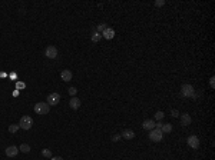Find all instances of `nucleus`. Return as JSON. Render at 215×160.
Returning a JSON list of instances; mask_svg holds the SVG:
<instances>
[{
  "label": "nucleus",
  "instance_id": "13",
  "mask_svg": "<svg viewBox=\"0 0 215 160\" xmlns=\"http://www.w3.org/2000/svg\"><path fill=\"white\" fill-rule=\"evenodd\" d=\"M102 37H105L106 40H112V39L115 37V30H113L112 27H108L106 30L102 33Z\"/></svg>",
  "mask_w": 215,
  "mask_h": 160
},
{
  "label": "nucleus",
  "instance_id": "20",
  "mask_svg": "<svg viewBox=\"0 0 215 160\" xmlns=\"http://www.w3.org/2000/svg\"><path fill=\"white\" fill-rule=\"evenodd\" d=\"M42 156H44V157H52V151H50V149H43Z\"/></svg>",
  "mask_w": 215,
  "mask_h": 160
},
{
  "label": "nucleus",
  "instance_id": "7",
  "mask_svg": "<svg viewBox=\"0 0 215 160\" xmlns=\"http://www.w3.org/2000/svg\"><path fill=\"white\" fill-rule=\"evenodd\" d=\"M44 56L47 59H56L57 57V49L54 46H47L46 50H44Z\"/></svg>",
  "mask_w": 215,
  "mask_h": 160
},
{
  "label": "nucleus",
  "instance_id": "24",
  "mask_svg": "<svg viewBox=\"0 0 215 160\" xmlns=\"http://www.w3.org/2000/svg\"><path fill=\"white\" fill-rule=\"evenodd\" d=\"M171 113H172V116H173V117H178V116H179V112H178L176 109H172Z\"/></svg>",
  "mask_w": 215,
  "mask_h": 160
},
{
  "label": "nucleus",
  "instance_id": "17",
  "mask_svg": "<svg viewBox=\"0 0 215 160\" xmlns=\"http://www.w3.org/2000/svg\"><path fill=\"white\" fill-rule=\"evenodd\" d=\"M106 29H108L106 23H100V24H97V26H96V32H97V33H100V34L105 32Z\"/></svg>",
  "mask_w": 215,
  "mask_h": 160
},
{
  "label": "nucleus",
  "instance_id": "18",
  "mask_svg": "<svg viewBox=\"0 0 215 160\" xmlns=\"http://www.w3.org/2000/svg\"><path fill=\"white\" fill-rule=\"evenodd\" d=\"M19 150L23 151V153H29V151H30V146H29L27 143H22L20 147H19Z\"/></svg>",
  "mask_w": 215,
  "mask_h": 160
},
{
  "label": "nucleus",
  "instance_id": "9",
  "mask_svg": "<svg viewBox=\"0 0 215 160\" xmlns=\"http://www.w3.org/2000/svg\"><path fill=\"white\" fill-rule=\"evenodd\" d=\"M80 105H82V103H80V99H77L76 96L72 97V99L69 100V107H70L72 110H77V109L80 107Z\"/></svg>",
  "mask_w": 215,
  "mask_h": 160
},
{
  "label": "nucleus",
  "instance_id": "2",
  "mask_svg": "<svg viewBox=\"0 0 215 160\" xmlns=\"http://www.w3.org/2000/svg\"><path fill=\"white\" fill-rule=\"evenodd\" d=\"M181 95H182L183 97H192V99H195V90H194L192 85H182V87H181Z\"/></svg>",
  "mask_w": 215,
  "mask_h": 160
},
{
  "label": "nucleus",
  "instance_id": "12",
  "mask_svg": "<svg viewBox=\"0 0 215 160\" xmlns=\"http://www.w3.org/2000/svg\"><path fill=\"white\" fill-rule=\"evenodd\" d=\"M120 137H123V139H126V140H132L133 137H135V132L130 130V129H125V130L122 132Z\"/></svg>",
  "mask_w": 215,
  "mask_h": 160
},
{
  "label": "nucleus",
  "instance_id": "15",
  "mask_svg": "<svg viewBox=\"0 0 215 160\" xmlns=\"http://www.w3.org/2000/svg\"><path fill=\"white\" fill-rule=\"evenodd\" d=\"M90 39H92V42H93V43H97V42H100L102 34H100V33H97L96 30H93V32H92V36H90Z\"/></svg>",
  "mask_w": 215,
  "mask_h": 160
},
{
  "label": "nucleus",
  "instance_id": "5",
  "mask_svg": "<svg viewBox=\"0 0 215 160\" xmlns=\"http://www.w3.org/2000/svg\"><path fill=\"white\" fill-rule=\"evenodd\" d=\"M199 137H196L195 134H192V136H189L188 139H186V144L191 147V149L194 150H196V149H199Z\"/></svg>",
  "mask_w": 215,
  "mask_h": 160
},
{
  "label": "nucleus",
  "instance_id": "21",
  "mask_svg": "<svg viewBox=\"0 0 215 160\" xmlns=\"http://www.w3.org/2000/svg\"><path fill=\"white\" fill-rule=\"evenodd\" d=\"M163 117H165L163 112H156V113H155V119H156V120H159V122H161Z\"/></svg>",
  "mask_w": 215,
  "mask_h": 160
},
{
  "label": "nucleus",
  "instance_id": "8",
  "mask_svg": "<svg viewBox=\"0 0 215 160\" xmlns=\"http://www.w3.org/2000/svg\"><path fill=\"white\" fill-rule=\"evenodd\" d=\"M19 151H20V150H19L17 146H13V144H11L9 147H6V156H7V157H16Z\"/></svg>",
  "mask_w": 215,
  "mask_h": 160
},
{
  "label": "nucleus",
  "instance_id": "1",
  "mask_svg": "<svg viewBox=\"0 0 215 160\" xmlns=\"http://www.w3.org/2000/svg\"><path fill=\"white\" fill-rule=\"evenodd\" d=\"M50 112V106L46 102H39L34 105V113L36 114H47Z\"/></svg>",
  "mask_w": 215,
  "mask_h": 160
},
{
  "label": "nucleus",
  "instance_id": "16",
  "mask_svg": "<svg viewBox=\"0 0 215 160\" xmlns=\"http://www.w3.org/2000/svg\"><path fill=\"white\" fill-rule=\"evenodd\" d=\"M161 132L165 134V133H171L172 132V124H169V123H165V124H162L161 126Z\"/></svg>",
  "mask_w": 215,
  "mask_h": 160
},
{
  "label": "nucleus",
  "instance_id": "23",
  "mask_svg": "<svg viewBox=\"0 0 215 160\" xmlns=\"http://www.w3.org/2000/svg\"><path fill=\"white\" fill-rule=\"evenodd\" d=\"M163 4H165V0H156V1H155V6H156V7H162Z\"/></svg>",
  "mask_w": 215,
  "mask_h": 160
},
{
  "label": "nucleus",
  "instance_id": "27",
  "mask_svg": "<svg viewBox=\"0 0 215 160\" xmlns=\"http://www.w3.org/2000/svg\"><path fill=\"white\" fill-rule=\"evenodd\" d=\"M52 160H63V157H60V156H56V157H50Z\"/></svg>",
  "mask_w": 215,
  "mask_h": 160
},
{
  "label": "nucleus",
  "instance_id": "14",
  "mask_svg": "<svg viewBox=\"0 0 215 160\" xmlns=\"http://www.w3.org/2000/svg\"><path fill=\"white\" fill-rule=\"evenodd\" d=\"M60 77H62L63 82H69V80H72V72H70L69 69H66V70H63V72L60 73Z\"/></svg>",
  "mask_w": 215,
  "mask_h": 160
},
{
  "label": "nucleus",
  "instance_id": "25",
  "mask_svg": "<svg viewBox=\"0 0 215 160\" xmlns=\"http://www.w3.org/2000/svg\"><path fill=\"white\" fill-rule=\"evenodd\" d=\"M215 77H211V79H209V86H211V89H214L215 87Z\"/></svg>",
  "mask_w": 215,
  "mask_h": 160
},
{
  "label": "nucleus",
  "instance_id": "10",
  "mask_svg": "<svg viewBox=\"0 0 215 160\" xmlns=\"http://www.w3.org/2000/svg\"><path fill=\"white\" fill-rule=\"evenodd\" d=\"M142 129L143 130H152V129H155V122L152 120V119H146V120H143V123H142Z\"/></svg>",
  "mask_w": 215,
  "mask_h": 160
},
{
  "label": "nucleus",
  "instance_id": "3",
  "mask_svg": "<svg viewBox=\"0 0 215 160\" xmlns=\"http://www.w3.org/2000/svg\"><path fill=\"white\" fill-rule=\"evenodd\" d=\"M19 126L23 130H30L33 126V119L30 116H23L20 119V122H19Z\"/></svg>",
  "mask_w": 215,
  "mask_h": 160
},
{
  "label": "nucleus",
  "instance_id": "11",
  "mask_svg": "<svg viewBox=\"0 0 215 160\" xmlns=\"http://www.w3.org/2000/svg\"><path fill=\"white\" fill-rule=\"evenodd\" d=\"M181 116V124L182 126H189L191 123H192V119H191V116L188 114V113H183V114H179Z\"/></svg>",
  "mask_w": 215,
  "mask_h": 160
},
{
  "label": "nucleus",
  "instance_id": "6",
  "mask_svg": "<svg viewBox=\"0 0 215 160\" xmlns=\"http://www.w3.org/2000/svg\"><path fill=\"white\" fill-rule=\"evenodd\" d=\"M59 102H60V95L59 93H50L47 96V99H46V103L49 106H56Z\"/></svg>",
  "mask_w": 215,
  "mask_h": 160
},
{
  "label": "nucleus",
  "instance_id": "19",
  "mask_svg": "<svg viewBox=\"0 0 215 160\" xmlns=\"http://www.w3.org/2000/svg\"><path fill=\"white\" fill-rule=\"evenodd\" d=\"M19 129H20L19 124H11V126H9V132H10V133H16Z\"/></svg>",
  "mask_w": 215,
  "mask_h": 160
},
{
  "label": "nucleus",
  "instance_id": "26",
  "mask_svg": "<svg viewBox=\"0 0 215 160\" xmlns=\"http://www.w3.org/2000/svg\"><path fill=\"white\" fill-rule=\"evenodd\" d=\"M119 139H120V134H113L112 136V142H118Z\"/></svg>",
  "mask_w": 215,
  "mask_h": 160
},
{
  "label": "nucleus",
  "instance_id": "22",
  "mask_svg": "<svg viewBox=\"0 0 215 160\" xmlns=\"http://www.w3.org/2000/svg\"><path fill=\"white\" fill-rule=\"evenodd\" d=\"M67 92H69V95H70V96L75 97L76 93H77V89H76V87H69V90H67Z\"/></svg>",
  "mask_w": 215,
  "mask_h": 160
},
{
  "label": "nucleus",
  "instance_id": "4",
  "mask_svg": "<svg viewBox=\"0 0 215 160\" xmlns=\"http://www.w3.org/2000/svg\"><path fill=\"white\" fill-rule=\"evenodd\" d=\"M149 139L152 140V142H162V139H163V133L161 132V129H152L149 132Z\"/></svg>",
  "mask_w": 215,
  "mask_h": 160
}]
</instances>
